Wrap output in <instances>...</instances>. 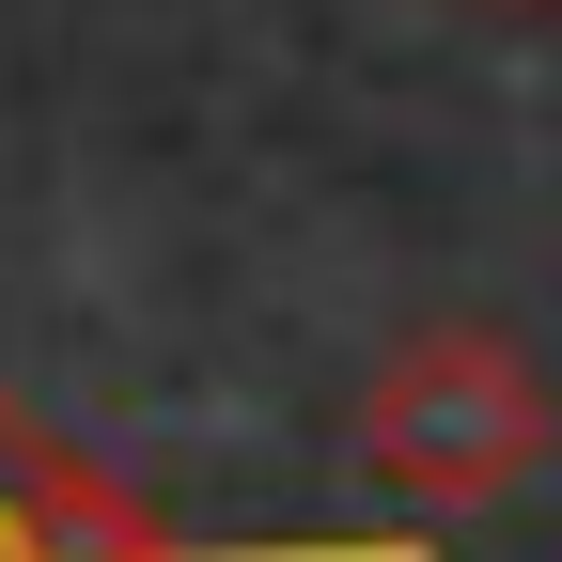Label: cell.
<instances>
[{"label": "cell", "instance_id": "7a4b0ae2", "mask_svg": "<svg viewBox=\"0 0 562 562\" xmlns=\"http://www.w3.org/2000/svg\"><path fill=\"white\" fill-rule=\"evenodd\" d=\"M0 562H438V531H281V547H203L140 501L125 469H94L32 391H0Z\"/></svg>", "mask_w": 562, "mask_h": 562}, {"label": "cell", "instance_id": "6da1fadb", "mask_svg": "<svg viewBox=\"0 0 562 562\" xmlns=\"http://www.w3.org/2000/svg\"><path fill=\"white\" fill-rule=\"evenodd\" d=\"M562 453V391L516 328L484 313H438L406 328L375 391H360V484L375 501H422V516H469V501H516V484Z\"/></svg>", "mask_w": 562, "mask_h": 562}]
</instances>
